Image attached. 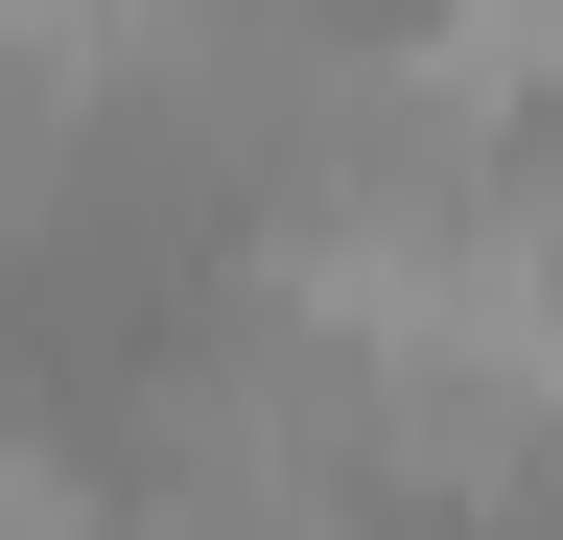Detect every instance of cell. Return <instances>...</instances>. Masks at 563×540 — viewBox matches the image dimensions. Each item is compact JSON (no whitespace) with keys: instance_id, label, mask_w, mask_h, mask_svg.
<instances>
[{"instance_id":"6da1fadb","label":"cell","mask_w":563,"mask_h":540,"mask_svg":"<svg viewBox=\"0 0 563 540\" xmlns=\"http://www.w3.org/2000/svg\"><path fill=\"white\" fill-rule=\"evenodd\" d=\"M0 47H24V71H47V47H70V0H0Z\"/></svg>"}]
</instances>
